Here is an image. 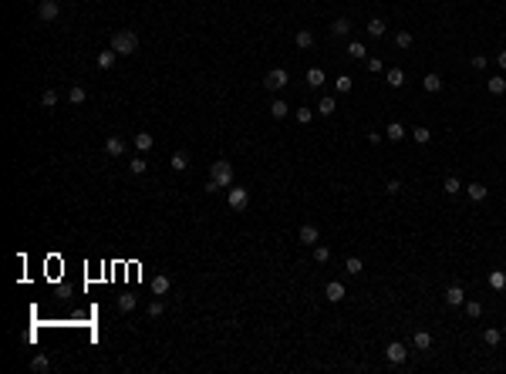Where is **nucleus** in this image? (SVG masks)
Returning <instances> with one entry per match:
<instances>
[{"label":"nucleus","mask_w":506,"mask_h":374,"mask_svg":"<svg viewBox=\"0 0 506 374\" xmlns=\"http://www.w3.org/2000/svg\"><path fill=\"white\" fill-rule=\"evenodd\" d=\"M324 297L331 300V303H341V300H344V283H341V280H331L327 287H324Z\"/></svg>","instance_id":"1a4fd4ad"},{"label":"nucleus","mask_w":506,"mask_h":374,"mask_svg":"<svg viewBox=\"0 0 506 374\" xmlns=\"http://www.w3.org/2000/svg\"><path fill=\"white\" fill-rule=\"evenodd\" d=\"M68 101H71V105H85V101H88V91H85L81 84H75V88L68 91Z\"/></svg>","instance_id":"aec40b11"},{"label":"nucleus","mask_w":506,"mask_h":374,"mask_svg":"<svg viewBox=\"0 0 506 374\" xmlns=\"http://www.w3.org/2000/svg\"><path fill=\"white\" fill-rule=\"evenodd\" d=\"M344 270H348L351 277H358V273L365 270V263H361V256H348V263H344Z\"/></svg>","instance_id":"c756f323"},{"label":"nucleus","mask_w":506,"mask_h":374,"mask_svg":"<svg viewBox=\"0 0 506 374\" xmlns=\"http://www.w3.org/2000/svg\"><path fill=\"white\" fill-rule=\"evenodd\" d=\"M112 47L118 51V54H135V51H138V38H135L132 31H115Z\"/></svg>","instance_id":"f03ea898"},{"label":"nucleus","mask_w":506,"mask_h":374,"mask_svg":"<svg viewBox=\"0 0 506 374\" xmlns=\"http://www.w3.org/2000/svg\"><path fill=\"white\" fill-rule=\"evenodd\" d=\"M31 371H38V374L51 371V361H47V357H44V354H38V357H34V361H31Z\"/></svg>","instance_id":"cd10ccee"},{"label":"nucleus","mask_w":506,"mask_h":374,"mask_svg":"<svg viewBox=\"0 0 506 374\" xmlns=\"http://www.w3.org/2000/svg\"><path fill=\"white\" fill-rule=\"evenodd\" d=\"M503 334H506V327H503Z\"/></svg>","instance_id":"09e8293b"},{"label":"nucleus","mask_w":506,"mask_h":374,"mask_svg":"<svg viewBox=\"0 0 506 374\" xmlns=\"http://www.w3.org/2000/svg\"><path fill=\"white\" fill-rule=\"evenodd\" d=\"M324 81H327V78H324L321 68H307V84H311V88H321Z\"/></svg>","instance_id":"6ab92c4d"},{"label":"nucleus","mask_w":506,"mask_h":374,"mask_svg":"<svg viewBox=\"0 0 506 374\" xmlns=\"http://www.w3.org/2000/svg\"><path fill=\"white\" fill-rule=\"evenodd\" d=\"M381 71H385V64H381L378 57H371V61H368V75H381Z\"/></svg>","instance_id":"c03bdc74"},{"label":"nucleus","mask_w":506,"mask_h":374,"mask_svg":"<svg viewBox=\"0 0 506 374\" xmlns=\"http://www.w3.org/2000/svg\"><path fill=\"white\" fill-rule=\"evenodd\" d=\"M294 41H297V47H300V51H307V47L314 44V34H311V31L304 27V31H297V38H294Z\"/></svg>","instance_id":"393cba45"},{"label":"nucleus","mask_w":506,"mask_h":374,"mask_svg":"<svg viewBox=\"0 0 506 374\" xmlns=\"http://www.w3.org/2000/svg\"><path fill=\"white\" fill-rule=\"evenodd\" d=\"M412 344L418 347V351H429V347H432V334H429V331H415Z\"/></svg>","instance_id":"2eb2a0df"},{"label":"nucleus","mask_w":506,"mask_h":374,"mask_svg":"<svg viewBox=\"0 0 506 374\" xmlns=\"http://www.w3.org/2000/svg\"><path fill=\"white\" fill-rule=\"evenodd\" d=\"M483 340H486V347H496V344L503 340V331H496V327H489L486 334H483Z\"/></svg>","instance_id":"7c9ffc66"},{"label":"nucleus","mask_w":506,"mask_h":374,"mask_svg":"<svg viewBox=\"0 0 506 374\" xmlns=\"http://www.w3.org/2000/svg\"><path fill=\"white\" fill-rule=\"evenodd\" d=\"M395 47H402V51L412 47V34H409V31H398V34H395Z\"/></svg>","instance_id":"e433bc0d"},{"label":"nucleus","mask_w":506,"mask_h":374,"mask_svg":"<svg viewBox=\"0 0 506 374\" xmlns=\"http://www.w3.org/2000/svg\"><path fill=\"white\" fill-rule=\"evenodd\" d=\"M125 149H129V145H125V138H122V135H108V142H105V152H108L112 159L125 155Z\"/></svg>","instance_id":"0eeeda50"},{"label":"nucleus","mask_w":506,"mask_h":374,"mask_svg":"<svg viewBox=\"0 0 506 374\" xmlns=\"http://www.w3.org/2000/svg\"><path fill=\"white\" fill-rule=\"evenodd\" d=\"M489 287H493V290H503V287H506V273H503V270H493V273H489Z\"/></svg>","instance_id":"bb28decb"},{"label":"nucleus","mask_w":506,"mask_h":374,"mask_svg":"<svg viewBox=\"0 0 506 374\" xmlns=\"http://www.w3.org/2000/svg\"><path fill=\"white\" fill-rule=\"evenodd\" d=\"M442 189H446V192H449V196H459V192H462V189H466V186H462V182H459V179H456V175H449V179H446V182H442Z\"/></svg>","instance_id":"a878e982"},{"label":"nucleus","mask_w":506,"mask_h":374,"mask_svg":"<svg viewBox=\"0 0 506 374\" xmlns=\"http://www.w3.org/2000/svg\"><path fill=\"white\" fill-rule=\"evenodd\" d=\"M129 168H132V172H135V175H142V172L149 168V162H145L142 155H135V159H132V162H129Z\"/></svg>","instance_id":"4c0bfd02"},{"label":"nucleus","mask_w":506,"mask_h":374,"mask_svg":"<svg viewBox=\"0 0 506 374\" xmlns=\"http://www.w3.org/2000/svg\"><path fill=\"white\" fill-rule=\"evenodd\" d=\"M152 145H155V138H152L149 131H138V135H135V149L138 152H149Z\"/></svg>","instance_id":"f3484780"},{"label":"nucleus","mask_w":506,"mask_h":374,"mask_svg":"<svg viewBox=\"0 0 506 374\" xmlns=\"http://www.w3.org/2000/svg\"><path fill=\"white\" fill-rule=\"evenodd\" d=\"M385 192H388V196H398V192H402V182H398V179H392V182L385 186Z\"/></svg>","instance_id":"49530a36"},{"label":"nucleus","mask_w":506,"mask_h":374,"mask_svg":"<svg viewBox=\"0 0 506 374\" xmlns=\"http://www.w3.org/2000/svg\"><path fill=\"white\" fill-rule=\"evenodd\" d=\"M169 287H172V280H169L166 273H155V277H152V293H155V297H166Z\"/></svg>","instance_id":"9d476101"},{"label":"nucleus","mask_w":506,"mask_h":374,"mask_svg":"<svg viewBox=\"0 0 506 374\" xmlns=\"http://www.w3.org/2000/svg\"><path fill=\"white\" fill-rule=\"evenodd\" d=\"M385 135H388L392 142H402V138H405L409 131H405V125H402V122H388V128H385Z\"/></svg>","instance_id":"4468645a"},{"label":"nucleus","mask_w":506,"mask_h":374,"mask_svg":"<svg viewBox=\"0 0 506 374\" xmlns=\"http://www.w3.org/2000/svg\"><path fill=\"white\" fill-rule=\"evenodd\" d=\"M422 84H425V91H442V78L439 75H425Z\"/></svg>","instance_id":"473e14b6"},{"label":"nucleus","mask_w":506,"mask_h":374,"mask_svg":"<svg viewBox=\"0 0 506 374\" xmlns=\"http://www.w3.org/2000/svg\"><path fill=\"white\" fill-rule=\"evenodd\" d=\"M496 64H500V68H506V51H500V54H496Z\"/></svg>","instance_id":"de8ad7c7"},{"label":"nucleus","mask_w":506,"mask_h":374,"mask_svg":"<svg viewBox=\"0 0 506 374\" xmlns=\"http://www.w3.org/2000/svg\"><path fill=\"white\" fill-rule=\"evenodd\" d=\"M287 112H290V105H287V101H280V98L270 105V115H274V118H287Z\"/></svg>","instance_id":"c85d7f7f"},{"label":"nucleus","mask_w":506,"mask_h":374,"mask_svg":"<svg viewBox=\"0 0 506 374\" xmlns=\"http://www.w3.org/2000/svg\"><path fill=\"white\" fill-rule=\"evenodd\" d=\"M466 196L472 199V203H483V199L489 196V189L483 186V182H472V186H466Z\"/></svg>","instance_id":"f8f14e48"},{"label":"nucleus","mask_w":506,"mask_h":374,"mask_svg":"<svg viewBox=\"0 0 506 374\" xmlns=\"http://www.w3.org/2000/svg\"><path fill=\"white\" fill-rule=\"evenodd\" d=\"M230 186H233V166H230L226 159L213 162V168H209V182H206V189H209V192H216V189H230Z\"/></svg>","instance_id":"f257e3e1"},{"label":"nucleus","mask_w":506,"mask_h":374,"mask_svg":"<svg viewBox=\"0 0 506 374\" xmlns=\"http://www.w3.org/2000/svg\"><path fill=\"white\" fill-rule=\"evenodd\" d=\"M115 57H118V51H115V47H108V51H101V54L94 57V64H98L101 71H108V68L115 64Z\"/></svg>","instance_id":"9b49d317"},{"label":"nucleus","mask_w":506,"mask_h":374,"mask_svg":"<svg viewBox=\"0 0 506 374\" xmlns=\"http://www.w3.org/2000/svg\"><path fill=\"white\" fill-rule=\"evenodd\" d=\"M385 357H388L392 364H402V361L409 357V351H405V344H402V340H392V344L385 347Z\"/></svg>","instance_id":"39448f33"},{"label":"nucleus","mask_w":506,"mask_h":374,"mask_svg":"<svg viewBox=\"0 0 506 374\" xmlns=\"http://www.w3.org/2000/svg\"><path fill=\"white\" fill-rule=\"evenodd\" d=\"M290 84V75L283 71V68H274V71H267V78H263V88L267 91H280V88H287Z\"/></svg>","instance_id":"7ed1b4c3"},{"label":"nucleus","mask_w":506,"mask_h":374,"mask_svg":"<svg viewBox=\"0 0 506 374\" xmlns=\"http://www.w3.org/2000/svg\"><path fill=\"white\" fill-rule=\"evenodd\" d=\"M466 314L469 317H479V314H483V303H479V300H466Z\"/></svg>","instance_id":"a19ab883"},{"label":"nucleus","mask_w":506,"mask_h":374,"mask_svg":"<svg viewBox=\"0 0 506 374\" xmlns=\"http://www.w3.org/2000/svg\"><path fill=\"white\" fill-rule=\"evenodd\" d=\"M226 203H230V209H236V212H243L246 206H250V192L240 186H230V196H226Z\"/></svg>","instance_id":"20e7f679"},{"label":"nucleus","mask_w":506,"mask_h":374,"mask_svg":"<svg viewBox=\"0 0 506 374\" xmlns=\"http://www.w3.org/2000/svg\"><path fill=\"white\" fill-rule=\"evenodd\" d=\"M469 64H472L476 71H486V64H489V61H486L483 54H472V61H469Z\"/></svg>","instance_id":"37998d69"},{"label":"nucleus","mask_w":506,"mask_h":374,"mask_svg":"<svg viewBox=\"0 0 506 374\" xmlns=\"http://www.w3.org/2000/svg\"><path fill=\"white\" fill-rule=\"evenodd\" d=\"M385 31H388V24H385V20H378V17L368 20V34H371V38H381Z\"/></svg>","instance_id":"4be33fe9"},{"label":"nucleus","mask_w":506,"mask_h":374,"mask_svg":"<svg viewBox=\"0 0 506 374\" xmlns=\"http://www.w3.org/2000/svg\"><path fill=\"white\" fill-rule=\"evenodd\" d=\"M446 303H449V307H462V303H466V290H462L459 283H452L449 290H446Z\"/></svg>","instance_id":"6e6552de"},{"label":"nucleus","mask_w":506,"mask_h":374,"mask_svg":"<svg viewBox=\"0 0 506 374\" xmlns=\"http://www.w3.org/2000/svg\"><path fill=\"white\" fill-rule=\"evenodd\" d=\"M38 14H41V20H57V14H61V3H57V0H41Z\"/></svg>","instance_id":"423d86ee"},{"label":"nucleus","mask_w":506,"mask_h":374,"mask_svg":"<svg viewBox=\"0 0 506 374\" xmlns=\"http://www.w3.org/2000/svg\"><path fill=\"white\" fill-rule=\"evenodd\" d=\"M162 310H166L162 300H152V303H149V317H162Z\"/></svg>","instance_id":"79ce46f5"},{"label":"nucleus","mask_w":506,"mask_h":374,"mask_svg":"<svg viewBox=\"0 0 506 374\" xmlns=\"http://www.w3.org/2000/svg\"><path fill=\"white\" fill-rule=\"evenodd\" d=\"M300 243H307V246H318V226H300Z\"/></svg>","instance_id":"ddd939ff"},{"label":"nucleus","mask_w":506,"mask_h":374,"mask_svg":"<svg viewBox=\"0 0 506 374\" xmlns=\"http://www.w3.org/2000/svg\"><path fill=\"white\" fill-rule=\"evenodd\" d=\"M489 91H493V94H506V78H500V75L489 78Z\"/></svg>","instance_id":"72a5a7b5"},{"label":"nucleus","mask_w":506,"mask_h":374,"mask_svg":"<svg viewBox=\"0 0 506 374\" xmlns=\"http://www.w3.org/2000/svg\"><path fill=\"white\" fill-rule=\"evenodd\" d=\"M348 31H351V24H348V17H337L334 24H331V34H334V38H344Z\"/></svg>","instance_id":"5701e85b"},{"label":"nucleus","mask_w":506,"mask_h":374,"mask_svg":"<svg viewBox=\"0 0 506 374\" xmlns=\"http://www.w3.org/2000/svg\"><path fill=\"white\" fill-rule=\"evenodd\" d=\"M365 54H368V51H365V44H358V41H355V44H348V57H355V61H365Z\"/></svg>","instance_id":"c9c22d12"},{"label":"nucleus","mask_w":506,"mask_h":374,"mask_svg":"<svg viewBox=\"0 0 506 374\" xmlns=\"http://www.w3.org/2000/svg\"><path fill=\"white\" fill-rule=\"evenodd\" d=\"M334 88H337V94H348L351 88H355V81H351V75H337V78H334Z\"/></svg>","instance_id":"a211bd4d"},{"label":"nucleus","mask_w":506,"mask_h":374,"mask_svg":"<svg viewBox=\"0 0 506 374\" xmlns=\"http://www.w3.org/2000/svg\"><path fill=\"white\" fill-rule=\"evenodd\" d=\"M41 105H44V108H54V105H57V91H51V88H47V91L41 94Z\"/></svg>","instance_id":"58836bf2"},{"label":"nucleus","mask_w":506,"mask_h":374,"mask_svg":"<svg viewBox=\"0 0 506 374\" xmlns=\"http://www.w3.org/2000/svg\"><path fill=\"white\" fill-rule=\"evenodd\" d=\"M385 81H388L392 88H402V84H405V71H402V68H392V71H385Z\"/></svg>","instance_id":"dca6fc26"},{"label":"nucleus","mask_w":506,"mask_h":374,"mask_svg":"<svg viewBox=\"0 0 506 374\" xmlns=\"http://www.w3.org/2000/svg\"><path fill=\"white\" fill-rule=\"evenodd\" d=\"M331 260V249L327 246H314V263H327Z\"/></svg>","instance_id":"ea45409f"},{"label":"nucleus","mask_w":506,"mask_h":374,"mask_svg":"<svg viewBox=\"0 0 506 374\" xmlns=\"http://www.w3.org/2000/svg\"><path fill=\"white\" fill-rule=\"evenodd\" d=\"M135 303H138V300L132 297V293H125V297H118V310H122V314H129V310H135Z\"/></svg>","instance_id":"f704fd0d"},{"label":"nucleus","mask_w":506,"mask_h":374,"mask_svg":"<svg viewBox=\"0 0 506 374\" xmlns=\"http://www.w3.org/2000/svg\"><path fill=\"white\" fill-rule=\"evenodd\" d=\"M337 112V101H334V98H321V101H318V115H324V118H327V115H334Z\"/></svg>","instance_id":"412c9836"},{"label":"nucleus","mask_w":506,"mask_h":374,"mask_svg":"<svg viewBox=\"0 0 506 374\" xmlns=\"http://www.w3.org/2000/svg\"><path fill=\"white\" fill-rule=\"evenodd\" d=\"M311 118H314V112H311V108H297V122H300V125H307Z\"/></svg>","instance_id":"a18cd8bd"},{"label":"nucleus","mask_w":506,"mask_h":374,"mask_svg":"<svg viewBox=\"0 0 506 374\" xmlns=\"http://www.w3.org/2000/svg\"><path fill=\"white\" fill-rule=\"evenodd\" d=\"M169 166L176 168V172H183V168H189V155H186V152H176V155L169 159Z\"/></svg>","instance_id":"b1692460"},{"label":"nucleus","mask_w":506,"mask_h":374,"mask_svg":"<svg viewBox=\"0 0 506 374\" xmlns=\"http://www.w3.org/2000/svg\"><path fill=\"white\" fill-rule=\"evenodd\" d=\"M412 138H415V142H418V145H429V138H432V131H429V128H425V125H418V128H415V131H412Z\"/></svg>","instance_id":"2f4dec72"}]
</instances>
